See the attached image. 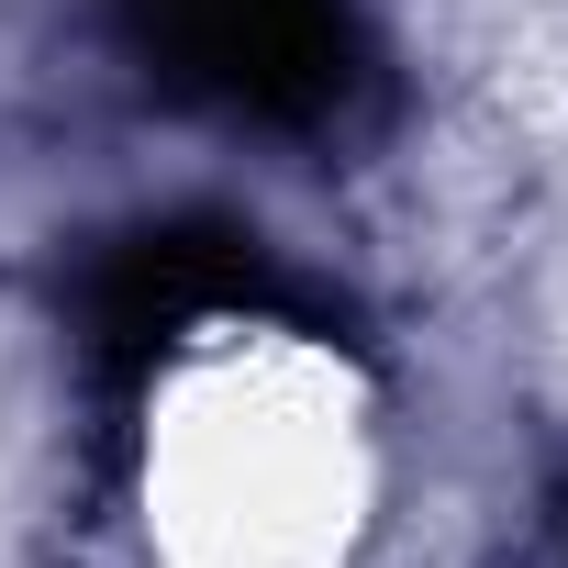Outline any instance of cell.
<instances>
[{
  "label": "cell",
  "instance_id": "obj_2",
  "mask_svg": "<svg viewBox=\"0 0 568 568\" xmlns=\"http://www.w3.org/2000/svg\"><path fill=\"white\" fill-rule=\"evenodd\" d=\"M223 313H302L278 256L234 223H145L90 267V357L112 390H134L179 335H201Z\"/></svg>",
  "mask_w": 568,
  "mask_h": 568
},
{
  "label": "cell",
  "instance_id": "obj_1",
  "mask_svg": "<svg viewBox=\"0 0 568 568\" xmlns=\"http://www.w3.org/2000/svg\"><path fill=\"white\" fill-rule=\"evenodd\" d=\"M112 34L168 101L256 134H324L368 90L357 0H112Z\"/></svg>",
  "mask_w": 568,
  "mask_h": 568
}]
</instances>
